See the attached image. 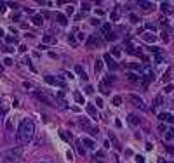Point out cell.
I'll return each instance as SVG.
<instances>
[{
	"mask_svg": "<svg viewBox=\"0 0 174 163\" xmlns=\"http://www.w3.org/2000/svg\"><path fill=\"white\" fill-rule=\"evenodd\" d=\"M33 135H35V125H33V122L31 120H23L21 125H19V129H17V139L26 144V142H30L33 139Z\"/></svg>",
	"mask_w": 174,
	"mask_h": 163,
	"instance_id": "obj_1",
	"label": "cell"
},
{
	"mask_svg": "<svg viewBox=\"0 0 174 163\" xmlns=\"http://www.w3.org/2000/svg\"><path fill=\"white\" fill-rule=\"evenodd\" d=\"M21 156H23V149L21 148H14V149H9L2 155V162L3 163H19L21 162Z\"/></svg>",
	"mask_w": 174,
	"mask_h": 163,
	"instance_id": "obj_2",
	"label": "cell"
},
{
	"mask_svg": "<svg viewBox=\"0 0 174 163\" xmlns=\"http://www.w3.org/2000/svg\"><path fill=\"white\" fill-rule=\"evenodd\" d=\"M33 96H35L38 101H42L44 104H47V106H56V101H54L51 96H47V92H44V90H35Z\"/></svg>",
	"mask_w": 174,
	"mask_h": 163,
	"instance_id": "obj_3",
	"label": "cell"
},
{
	"mask_svg": "<svg viewBox=\"0 0 174 163\" xmlns=\"http://www.w3.org/2000/svg\"><path fill=\"white\" fill-rule=\"evenodd\" d=\"M99 28H101V33H103V36H105L106 40H110V42H112V40H115V38H117V36H115V33L112 31V24H110V23H105V24H101Z\"/></svg>",
	"mask_w": 174,
	"mask_h": 163,
	"instance_id": "obj_4",
	"label": "cell"
},
{
	"mask_svg": "<svg viewBox=\"0 0 174 163\" xmlns=\"http://www.w3.org/2000/svg\"><path fill=\"white\" fill-rule=\"evenodd\" d=\"M87 45H89V47H101V45H103V40H101L98 35H91V36H87Z\"/></svg>",
	"mask_w": 174,
	"mask_h": 163,
	"instance_id": "obj_5",
	"label": "cell"
},
{
	"mask_svg": "<svg viewBox=\"0 0 174 163\" xmlns=\"http://www.w3.org/2000/svg\"><path fill=\"white\" fill-rule=\"evenodd\" d=\"M129 101L136 106V108H139V109H146V106H145V101L141 99V97H138V96H129Z\"/></svg>",
	"mask_w": 174,
	"mask_h": 163,
	"instance_id": "obj_6",
	"label": "cell"
},
{
	"mask_svg": "<svg viewBox=\"0 0 174 163\" xmlns=\"http://www.w3.org/2000/svg\"><path fill=\"white\" fill-rule=\"evenodd\" d=\"M45 82L51 83V85H56V87H64V85H66L63 80H58V76H52V75H47V76H45Z\"/></svg>",
	"mask_w": 174,
	"mask_h": 163,
	"instance_id": "obj_7",
	"label": "cell"
},
{
	"mask_svg": "<svg viewBox=\"0 0 174 163\" xmlns=\"http://www.w3.org/2000/svg\"><path fill=\"white\" fill-rule=\"evenodd\" d=\"M105 63H106V66H108L110 69H113V71H115V69H119V64L112 59V56H110V54H105Z\"/></svg>",
	"mask_w": 174,
	"mask_h": 163,
	"instance_id": "obj_8",
	"label": "cell"
},
{
	"mask_svg": "<svg viewBox=\"0 0 174 163\" xmlns=\"http://www.w3.org/2000/svg\"><path fill=\"white\" fill-rule=\"evenodd\" d=\"M85 109H87V113H89V116H91V118L98 120V109H96L92 104H85Z\"/></svg>",
	"mask_w": 174,
	"mask_h": 163,
	"instance_id": "obj_9",
	"label": "cell"
},
{
	"mask_svg": "<svg viewBox=\"0 0 174 163\" xmlns=\"http://www.w3.org/2000/svg\"><path fill=\"white\" fill-rule=\"evenodd\" d=\"M31 23H33L35 26H42V24H44V17H42V14H33V16H31Z\"/></svg>",
	"mask_w": 174,
	"mask_h": 163,
	"instance_id": "obj_10",
	"label": "cell"
},
{
	"mask_svg": "<svg viewBox=\"0 0 174 163\" xmlns=\"http://www.w3.org/2000/svg\"><path fill=\"white\" fill-rule=\"evenodd\" d=\"M141 38H143L145 42H148V43H155V42H157V36H155L153 33H150V31H148V33H143Z\"/></svg>",
	"mask_w": 174,
	"mask_h": 163,
	"instance_id": "obj_11",
	"label": "cell"
},
{
	"mask_svg": "<svg viewBox=\"0 0 174 163\" xmlns=\"http://www.w3.org/2000/svg\"><path fill=\"white\" fill-rule=\"evenodd\" d=\"M56 19H58V23H59L61 26H66V24H68V17H66L64 14H61V12H56Z\"/></svg>",
	"mask_w": 174,
	"mask_h": 163,
	"instance_id": "obj_12",
	"label": "cell"
},
{
	"mask_svg": "<svg viewBox=\"0 0 174 163\" xmlns=\"http://www.w3.org/2000/svg\"><path fill=\"white\" fill-rule=\"evenodd\" d=\"M127 123H129V125H132V127H138V125H139V118H138L136 115H132V113H131V115L127 116Z\"/></svg>",
	"mask_w": 174,
	"mask_h": 163,
	"instance_id": "obj_13",
	"label": "cell"
},
{
	"mask_svg": "<svg viewBox=\"0 0 174 163\" xmlns=\"http://www.w3.org/2000/svg\"><path fill=\"white\" fill-rule=\"evenodd\" d=\"M159 118H160V120H164V122L174 123V115H171V113H160V115H159Z\"/></svg>",
	"mask_w": 174,
	"mask_h": 163,
	"instance_id": "obj_14",
	"label": "cell"
},
{
	"mask_svg": "<svg viewBox=\"0 0 174 163\" xmlns=\"http://www.w3.org/2000/svg\"><path fill=\"white\" fill-rule=\"evenodd\" d=\"M160 9H162L166 14H169V16H171V14H174L173 7H171V3H167V2H162V3H160Z\"/></svg>",
	"mask_w": 174,
	"mask_h": 163,
	"instance_id": "obj_15",
	"label": "cell"
},
{
	"mask_svg": "<svg viewBox=\"0 0 174 163\" xmlns=\"http://www.w3.org/2000/svg\"><path fill=\"white\" fill-rule=\"evenodd\" d=\"M80 142H82L85 148H89V149H92V148H94V141H92V139H89V137H84Z\"/></svg>",
	"mask_w": 174,
	"mask_h": 163,
	"instance_id": "obj_16",
	"label": "cell"
},
{
	"mask_svg": "<svg viewBox=\"0 0 174 163\" xmlns=\"http://www.w3.org/2000/svg\"><path fill=\"white\" fill-rule=\"evenodd\" d=\"M139 7L145 9V10H152V9H153V3H152V2H139Z\"/></svg>",
	"mask_w": 174,
	"mask_h": 163,
	"instance_id": "obj_17",
	"label": "cell"
},
{
	"mask_svg": "<svg viewBox=\"0 0 174 163\" xmlns=\"http://www.w3.org/2000/svg\"><path fill=\"white\" fill-rule=\"evenodd\" d=\"M166 141H174V129H169L166 130Z\"/></svg>",
	"mask_w": 174,
	"mask_h": 163,
	"instance_id": "obj_18",
	"label": "cell"
},
{
	"mask_svg": "<svg viewBox=\"0 0 174 163\" xmlns=\"http://www.w3.org/2000/svg\"><path fill=\"white\" fill-rule=\"evenodd\" d=\"M94 69H96V73H99V71L103 69V61H101V59H96V64H94Z\"/></svg>",
	"mask_w": 174,
	"mask_h": 163,
	"instance_id": "obj_19",
	"label": "cell"
},
{
	"mask_svg": "<svg viewBox=\"0 0 174 163\" xmlns=\"http://www.w3.org/2000/svg\"><path fill=\"white\" fill-rule=\"evenodd\" d=\"M138 78H139V76H138L136 73H132V71L127 73V80H129V82H138Z\"/></svg>",
	"mask_w": 174,
	"mask_h": 163,
	"instance_id": "obj_20",
	"label": "cell"
},
{
	"mask_svg": "<svg viewBox=\"0 0 174 163\" xmlns=\"http://www.w3.org/2000/svg\"><path fill=\"white\" fill-rule=\"evenodd\" d=\"M58 99L61 101V104H63L64 108H68V102H66V97H64V94H63V92H59V94H58Z\"/></svg>",
	"mask_w": 174,
	"mask_h": 163,
	"instance_id": "obj_21",
	"label": "cell"
},
{
	"mask_svg": "<svg viewBox=\"0 0 174 163\" xmlns=\"http://www.w3.org/2000/svg\"><path fill=\"white\" fill-rule=\"evenodd\" d=\"M162 102H164V97H162V96H157V97H155V101H153V108L162 106Z\"/></svg>",
	"mask_w": 174,
	"mask_h": 163,
	"instance_id": "obj_22",
	"label": "cell"
},
{
	"mask_svg": "<svg viewBox=\"0 0 174 163\" xmlns=\"http://www.w3.org/2000/svg\"><path fill=\"white\" fill-rule=\"evenodd\" d=\"M110 17H112V21H119V17H120V10H119V9H115V10L112 12V16H110Z\"/></svg>",
	"mask_w": 174,
	"mask_h": 163,
	"instance_id": "obj_23",
	"label": "cell"
},
{
	"mask_svg": "<svg viewBox=\"0 0 174 163\" xmlns=\"http://www.w3.org/2000/svg\"><path fill=\"white\" fill-rule=\"evenodd\" d=\"M99 89H101V92H103L105 96H108V94H110V89L106 87V83H103V82H101V83H99Z\"/></svg>",
	"mask_w": 174,
	"mask_h": 163,
	"instance_id": "obj_24",
	"label": "cell"
},
{
	"mask_svg": "<svg viewBox=\"0 0 174 163\" xmlns=\"http://www.w3.org/2000/svg\"><path fill=\"white\" fill-rule=\"evenodd\" d=\"M54 42H56V38H52L51 35H45V36H44V43H54Z\"/></svg>",
	"mask_w": 174,
	"mask_h": 163,
	"instance_id": "obj_25",
	"label": "cell"
},
{
	"mask_svg": "<svg viewBox=\"0 0 174 163\" xmlns=\"http://www.w3.org/2000/svg\"><path fill=\"white\" fill-rule=\"evenodd\" d=\"M112 102H113V106H120V104H122V97H119V96H115V97L112 99Z\"/></svg>",
	"mask_w": 174,
	"mask_h": 163,
	"instance_id": "obj_26",
	"label": "cell"
},
{
	"mask_svg": "<svg viewBox=\"0 0 174 163\" xmlns=\"http://www.w3.org/2000/svg\"><path fill=\"white\" fill-rule=\"evenodd\" d=\"M110 139H112V142H113V146H115V149H122L120 148V142L115 139V135H110Z\"/></svg>",
	"mask_w": 174,
	"mask_h": 163,
	"instance_id": "obj_27",
	"label": "cell"
},
{
	"mask_svg": "<svg viewBox=\"0 0 174 163\" xmlns=\"http://www.w3.org/2000/svg\"><path fill=\"white\" fill-rule=\"evenodd\" d=\"M120 50H122L120 47H112V54H113L115 57H119V56H120Z\"/></svg>",
	"mask_w": 174,
	"mask_h": 163,
	"instance_id": "obj_28",
	"label": "cell"
},
{
	"mask_svg": "<svg viewBox=\"0 0 174 163\" xmlns=\"http://www.w3.org/2000/svg\"><path fill=\"white\" fill-rule=\"evenodd\" d=\"M89 9H91V3H89V2H82V10H84V12H87Z\"/></svg>",
	"mask_w": 174,
	"mask_h": 163,
	"instance_id": "obj_29",
	"label": "cell"
},
{
	"mask_svg": "<svg viewBox=\"0 0 174 163\" xmlns=\"http://www.w3.org/2000/svg\"><path fill=\"white\" fill-rule=\"evenodd\" d=\"M61 137L64 141H71V135H68V132H64V130H61Z\"/></svg>",
	"mask_w": 174,
	"mask_h": 163,
	"instance_id": "obj_30",
	"label": "cell"
},
{
	"mask_svg": "<svg viewBox=\"0 0 174 163\" xmlns=\"http://www.w3.org/2000/svg\"><path fill=\"white\" fill-rule=\"evenodd\" d=\"M77 149H78V153H80V155H84V153H85V151H84V148H82V142H80V141H77Z\"/></svg>",
	"mask_w": 174,
	"mask_h": 163,
	"instance_id": "obj_31",
	"label": "cell"
},
{
	"mask_svg": "<svg viewBox=\"0 0 174 163\" xmlns=\"http://www.w3.org/2000/svg\"><path fill=\"white\" fill-rule=\"evenodd\" d=\"M173 90H174V85H173V83L166 85V89H164V92H167V94H169V92H173Z\"/></svg>",
	"mask_w": 174,
	"mask_h": 163,
	"instance_id": "obj_32",
	"label": "cell"
},
{
	"mask_svg": "<svg viewBox=\"0 0 174 163\" xmlns=\"http://www.w3.org/2000/svg\"><path fill=\"white\" fill-rule=\"evenodd\" d=\"M129 19H131L132 23H139V17H138L136 14H131V16H129Z\"/></svg>",
	"mask_w": 174,
	"mask_h": 163,
	"instance_id": "obj_33",
	"label": "cell"
},
{
	"mask_svg": "<svg viewBox=\"0 0 174 163\" xmlns=\"http://www.w3.org/2000/svg\"><path fill=\"white\" fill-rule=\"evenodd\" d=\"M75 71H77V73H80V76H82V75L85 73V71L82 69V66H80V64H77V66H75Z\"/></svg>",
	"mask_w": 174,
	"mask_h": 163,
	"instance_id": "obj_34",
	"label": "cell"
},
{
	"mask_svg": "<svg viewBox=\"0 0 174 163\" xmlns=\"http://www.w3.org/2000/svg\"><path fill=\"white\" fill-rule=\"evenodd\" d=\"M5 42H7V43H16V36H7Z\"/></svg>",
	"mask_w": 174,
	"mask_h": 163,
	"instance_id": "obj_35",
	"label": "cell"
},
{
	"mask_svg": "<svg viewBox=\"0 0 174 163\" xmlns=\"http://www.w3.org/2000/svg\"><path fill=\"white\" fill-rule=\"evenodd\" d=\"M91 24H92V26H101V21H99V19H92Z\"/></svg>",
	"mask_w": 174,
	"mask_h": 163,
	"instance_id": "obj_36",
	"label": "cell"
},
{
	"mask_svg": "<svg viewBox=\"0 0 174 163\" xmlns=\"http://www.w3.org/2000/svg\"><path fill=\"white\" fill-rule=\"evenodd\" d=\"M146 28H148L150 31H155V30H157V26H155V24H152V23H148V24H146Z\"/></svg>",
	"mask_w": 174,
	"mask_h": 163,
	"instance_id": "obj_37",
	"label": "cell"
},
{
	"mask_svg": "<svg viewBox=\"0 0 174 163\" xmlns=\"http://www.w3.org/2000/svg\"><path fill=\"white\" fill-rule=\"evenodd\" d=\"M3 64H5V66H10V64H12V59H10V57H5V59H3Z\"/></svg>",
	"mask_w": 174,
	"mask_h": 163,
	"instance_id": "obj_38",
	"label": "cell"
},
{
	"mask_svg": "<svg viewBox=\"0 0 174 163\" xmlns=\"http://www.w3.org/2000/svg\"><path fill=\"white\" fill-rule=\"evenodd\" d=\"M75 99H77L78 102H84V97H82V96H80L78 92H75Z\"/></svg>",
	"mask_w": 174,
	"mask_h": 163,
	"instance_id": "obj_39",
	"label": "cell"
},
{
	"mask_svg": "<svg viewBox=\"0 0 174 163\" xmlns=\"http://www.w3.org/2000/svg\"><path fill=\"white\" fill-rule=\"evenodd\" d=\"M68 42H70V43H71V45H77V40H75V38H73V36H71V35H70V36H68Z\"/></svg>",
	"mask_w": 174,
	"mask_h": 163,
	"instance_id": "obj_40",
	"label": "cell"
},
{
	"mask_svg": "<svg viewBox=\"0 0 174 163\" xmlns=\"http://www.w3.org/2000/svg\"><path fill=\"white\" fill-rule=\"evenodd\" d=\"M152 52H155V54L159 56V54L162 52V49H159V47H152Z\"/></svg>",
	"mask_w": 174,
	"mask_h": 163,
	"instance_id": "obj_41",
	"label": "cell"
},
{
	"mask_svg": "<svg viewBox=\"0 0 174 163\" xmlns=\"http://www.w3.org/2000/svg\"><path fill=\"white\" fill-rule=\"evenodd\" d=\"M85 92H87V94H94V89H92L91 85H87V87H85Z\"/></svg>",
	"mask_w": 174,
	"mask_h": 163,
	"instance_id": "obj_42",
	"label": "cell"
},
{
	"mask_svg": "<svg viewBox=\"0 0 174 163\" xmlns=\"http://www.w3.org/2000/svg\"><path fill=\"white\" fill-rule=\"evenodd\" d=\"M66 14H70V16L73 14V7H71V5H68V7H66Z\"/></svg>",
	"mask_w": 174,
	"mask_h": 163,
	"instance_id": "obj_43",
	"label": "cell"
},
{
	"mask_svg": "<svg viewBox=\"0 0 174 163\" xmlns=\"http://www.w3.org/2000/svg\"><path fill=\"white\" fill-rule=\"evenodd\" d=\"M159 130H160V132H166V130H167V127H166L164 123H160V125H159Z\"/></svg>",
	"mask_w": 174,
	"mask_h": 163,
	"instance_id": "obj_44",
	"label": "cell"
},
{
	"mask_svg": "<svg viewBox=\"0 0 174 163\" xmlns=\"http://www.w3.org/2000/svg\"><path fill=\"white\" fill-rule=\"evenodd\" d=\"M5 113H7V106L2 104V108H0V115H5Z\"/></svg>",
	"mask_w": 174,
	"mask_h": 163,
	"instance_id": "obj_45",
	"label": "cell"
},
{
	"mask_svg": "<svg viewBox=\"0 0 174 163\" xmlns=\"http://www.w3.org/2000/svg\"><path fill=\"white\" fill-rule=\"evenodd\" d=\"M136 163H145V158L143 156H136Z\"/></svg>",
	"mask_w": 174,
	"mask_h": 163,
	"instance_id": "obj_46",
	"label": "cell"
},
{
	"mask_svg": "<svg viewBox=\"0 0 174 163\" xmlns=\"http://www.w3.org/2000/svg\"><path fill=\"white\" fill-rule=\"evenodd\" d=\"M96 104H98V106H103V99H101V97H98V99H96Z\"/></svg>",
	"mask_w": 174,
	"mask_h": 163,
	"instance_id": "obj_47",
	"label": "cell"
},
{
	"mask_svg": "<svg viewBox=\"0 0 174 163\" xmlns=\"http://www.w3.org/2000/svg\"><path fill=\"white\" fill-rule=\"evenodd\" d=\"M5 10V3L3 2H0V12H3Z\"/></svg>",
	"mask_w": 174,
	"mask_h": 163,
	"instance_id": "obj_48",
	"label": "cell"
},
{
	"mask_svg": "<svg viewBox=\"0 0 174 163\" xmlns=\"http://www.w3.org/2000/svg\"><path fill=\"white\" fill-rule=\"evenodd\" d=\"M167 149H169V151H171V153H174V148H167Z\"/></svg>",
	"mask_w": 174,
	"mask_h": 163,
	"instance_id": "obj_49",
	"label": "cell"
},
{
	"mask_svg": "<svg viewBox=\"0 0 174 163\" xmlns=\"http://www.w3.org/2000/svg\"><path fill=\"white\" fill-rule=\"evenodd\" d=\"M42 163H47V162H42Z\"/></svg>",
	"mask_w": 174,
	"mask_h": 163,
	"instance_id": "obj_50",
	"label": "cell"
}]
</instances>
